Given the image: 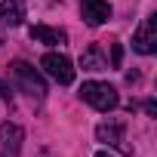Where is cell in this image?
Here are the masks:
<instances>
[{"instance_id":"6da1fadb","label":"cell","mask_w":157,"mask_h":157,"mask_svg":"<svg viewBox=\"0 0 157 157\" xmlns=\"http://www.w3.org/2000/svg\"><path fill=\"white\" fill-rule=\"evenodd\" d=\"M80 99H83L86 105H93L96 111H114L117 102H120L117 90H114L111 83H102V80H86V83L80 86Z\"/></svg>"},{"instance_id":"7a4b0ae2","label":"cell","mask_w":157,"mask_h":157,"mask_svg":"<svg viewBox=\"0 0 157 157\" xmlns=\"http://www.w3.org/2000/svg\"><path fill=\"white\" fill-rule=\"evenodd\" d=\"M10 68H13L16 83H19L28 96H34V99H43V96H46V83H43V77H40L28 62H22V59H19V62H13Z\"/></svg>"},{"instance_id":"3957f363","label":"cell","mask_w":157,"mask_h":157,"mask_svg":"<svg viewBox=\"0 0 157 157\" xmlns=\"http://www.w3.org/2000/svg\"><path fill=\"white\" fill-rule=\"evenodd\" d=\"M40 65H43V71L52 77L56 83H62V86L74 83V65H71L68 56H62V52H46V56L40 59Z\"/></svg>"},{"instance_id":"277c9868","label":"cell","mask_w":157,"mask_h":157,"mask_svg":"<svg viewBox=\"0 0 157 157\" xmlns=\"http://www.w3.org/2000/svg\"><path fill=\"white\" fill-rule=\"evenodd\" d=\"M132 49L142 52V56H151V52L157 49V16H148L145 25L136 31V37H132Z\"/></svg>"},{"instance_id":"5b68a950","label":"cell","mask_w":157,"mask_h":157,"mask_svg":"<svg viewBox=\"0 0 157 157\" xmlns=\"http://www.w3.org/2000/svg\"><path fill=\"white\" fill-rule=\"evenodd\" d=\"M80 16L86 25H105L111 19V3L108 0H80Z\"/></svg>"},{"instance_id":"8992f818","label":"cell","mask_w":157,"mask_h":157,"mask_svg":"<svg viewBox=\"0 0 157 157\" xmlns=\"http://www.w3.org/2000/svg\"><path fill=\"white\" fill-rule=\"evenodd\" d=\"M22 151V129L16 123L0 126V157H19Z\"/></svg>"},{"instance_id":"52a82bcc","label":"cell","mask_w":157,"mask_h":157,"mask_svg":"<svg viewBox=\"0 0 157 157\" xmlns=\"http://www.w3.org/2000/svg\"><path fill=\"white\" fill-rule=\"evenodd\" d=\"M31 40H37V43H46V46H62L65 40H68V34L62 31V28H49V25H31Z\"/></svg>"},{"instance_id":"ba28073f","label":"cell","mask_w":157,"mask_h":157,"mask_svg":"<svg viewBox=\"0 0 157 157\" xmlns=\"http://www.w3.org/2000/svg\"><path fill=\"white\" fill-rule=\"evenodd\" d=\"M22 19H25L22 0H3V3H0V25L16 28V25H22Z\"/></svg>"},{"instance_id":"9c48e42d","label":"cell","mask_w":157,"mask_h":157,"mask_svg":"<svg viewBox=\"0 0 157 157\" xmlns=\"http://www.w3.org/2000/svg\"><path fill=\"white\" fill-rule=\"evenodd\" d=\"M80 68H83V71H105V68H108V59H105V52H102L99 43H90V46L83 49Z\"/></svg>"},{"instance_id":"30bf717a","label":"cell","mask_w":157,"mask_h":157,"mask_svg":"<svg viewBox=\"0 0 157 157\" xmlns=\"http://www.w3.org/2000/svg\"><path fill=\"white\" fill-rule=\"evenodd\" d=\"M96 139H99V142H108V145H114V148H123V151H126L120 123H99V126H96Z\"/></svg>"},{"instance_id":"8fae6325","label":"cell","mask_w":157,"mask_h":157,"mask_svg":"<svg viewBox=\"0 0 157 157\" xmlns=\"http://www.w3.org/2000/svg\"><path fill=\"white\" fill-rule=\"evenodd\" d=\"M120 59H123V49H120V43H114V46H111V65L117 68V65H120Z\"/></svg>"},{"instance_id":"7c38bea8","label":"cell","mask_w":157,"mask_h":157,"mask_svg":"<svg viewBox=\"0 0 157 157\" xmlns=\"http://www.w3.org/2000/svg\"><path fill=\"white\" fill-rule=\"evenodd\" d=\"M145 111H148V114L154 117V114H157V105H154V102H145Z\"/></svg>"},{"instance_id":"4fadbf2b","label":"cell","mask_w":157,"mask_h":157,"mask_svg":"<svg viewBox=\"0 0 157 157\" xmlns=\"http://www.w3.org/2000/svg\"><path fill=\"white\" fill-rule=\"evenodd\" d=\"M0 96H10V90H6V86H3V83H0Z\"/></svg>"},{"instance_id":"5bb4252c","label":"cell","mask_w":157,"mask_h":157,"mask_svg":"<svg viewBox=\"0 0 157 157\" xmlns=\"http://www.w3.org/2000/svg\"><path fill=\"white\" fill-rule=\"evenodd\" d=\"M96 157H114V154H108V151H99V154H96Z\"/></svg>"}]
</instances>
